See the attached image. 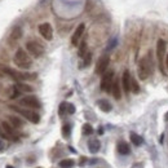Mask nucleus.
<instances>
[{
  "mask_svg": "<svg viewBox=\"0 0 168 168\" xmlns=\"http://www.w3.org/2000/svg\"><path fill=\"white\" fill-rule=\"evenodd\" d=\"M153 72V61L150 60L149 54L142 57L139 62V69H137V74L141 80H146Z\"/></svg>",
  "mask_w": 168,
  "mask_h": 168,
  "instance_id": "f257e3e1",
  "label": "nucleus"
},
{
  "mask_svg": "<svg viewBox=\"0 0 168 168\" xmlns=\"http://www.w3.org/2000/svg\"><path fill=\"white\" fill-rule=\"evenodd\" d=\"M13 61H14L17 67L23 69V70H27V69H30V67L32 66V60L30 58V56L26 53L25 49H22V48L17 49Z\"/></svg>",
  "mask_w": 168,
  "mask_h": 168,
  "instance_id": "f03ea898",
  "label": "nucleus"
},
{
  "mask_svg": "<svg viewBox=\"0 0 168 168\" xmlns=\"http://www.w3.org/2000/svg\"><path fill=\"white\" fill-rule=\"evenodd\" d=\"M12 110H14L17 111L18 114H21L23 116V118H26L29 120V122H31L32 124H38L39 122H40V115H39L38 113H35V111H32V110H27V109H21V107L18 106H13L11 105L9 106Z\"/></svg>",
  "mask_w": 168,
  "mask_h": 168,
  "instance_id": "7ed1b4c3",
  "label": "nucleus"
},
{
  "mask_svg": "<svg viewBox=\"0 0 168 168\" xmlns=\"http://www.w3.org/2000/svg\"><path fill=\"white\" fill-rule=\"evenodd\" d=\"M113 84H114V71L113 70L106 71L101 79V89L103 92L110 93L111 89H113Z\"/></svg>",
  "mask_w": 168,
  "mask_h": 168,
  "instance_id": "20e7f679",
  "label": "nucleus"
},
{
  "mask_svg": "<svg viewBox=\"0 0 168 168\" xmlns=\"http://www.w3.org/2000/svg\"><path fill=\"white\" fill-rule=\"evenodd\" d=\"M26 49L31 56H34L35 58H39L44 54V48H43L41 44H39L35 40H30L26 43Z\"/></svg>",
  "mask_w": 168,
  "mask_h": 168,
  "instance_id": "39448f33",
  "label": "nucleus"
},
{
  "mask_svg": "<svg viewBox=\"0 0 168 168\" xmlns=\"http://www.w3.org/2000/svg\"><path fill=\"white\" fill-rule=\"evenodd\" d=\"M109 63H110V57L107 54H103L102 57L98 60L94 72H96V74H98V75H103L106 72L107 67H109Z\"/></svg>",
  "mask_w": 168,
  "mask_h": 168,
  "instance_id": "423d86ee",
  "label": "nucleus"
},
{
  "mask_svg": "<svg viewBox=\"0 0 168 168\" xmlns=\"http://www.w3.org/2000/svg\"><path fill=\"white\" fill-rule=\"evenodd\" d=\"M21 105H23L25 107H29V109H40L41 103L38 100L35 96H26L21 100Z\"/></svg>",
  "mask_w": 168,
  "mask_h": 168,
  "instance_id": "0eeeda50",
  "label": "nucleus"
},
{
  "mask_svg": "<svg viewBox=\"0 0 168 168\" xmlns=\"http://www.w3.org/2000/svg\"><path fill=\"white\" fill-rule=\"evenodd\" d=\"M39 32L45 40H52L53 39V29L48 22H44L39 26Z\"/></svg>",
  "mask_w": 168,
  "mask_h": 168,
  "instance_id": "6e6552de",
  "label": "nucleus"
},
{
  "mask_svg": "<svg viewBox=\"0 0 168 168\" xmlns=\"http://www.w3.org/2000/svg\"><path fill=\"white\" fill-rule=\"evenodd\" d=\"M166 49H167V43L166 40L163 39H159L158 43H157V57H158V61H159V67L162 69V61L164 58V54H166Z\"/></svg>",
  "mask_w": 168,
  "mask_h": 168,
  "instance_id": "1a4fd4ad",
  "label": "nucleus"
},
{
  "mask_svg": "<svg viewBox=\"0 0 168 168\" xmlns=\"http://www.w3.org/2000/svg\"><path fill=\"white\" fill-rule=\"evenodd\" d=\"M131 72H129L128 70H126L123 72V76H122V87L124 89V92L126 93H129L131 92Z\"/></svg>",
  "mask_w": 168,
  "mask_h": 168,
  "instance_id": "9d476101",
  "label": "nucleus"
},
{
  "mask_svg": "<svg viewBox=\"0 0 168 168\" xmlns=\"http://www.w3.org/2000/svg\"><path fill=\"white\" fill-rule=\"evenodd\" d=\"M84 29H85V25H84V23H80V25L76 27L74 35H72V38H71L72 45H78V43H79L80 38H81V35H83V32H84Z\"/></svg>",
  "mask_w": 168,
  "mask_h": 168,
  "instance_id": "9b49d317",
  "label": "nucleus"
},
{
  "mask_svg": "<svg viewBox=\"0 0 168 168\" xmlns=\"http://www.w3.org/2000/svg\"><path fill=\"white\" fill-rule=\"evenodd\" d=\"M2 127L4 129V132L7 133L8 136H9V139H14V136H16V131H14V127L12 126V124L9 122H3L2 123Z\"/></svg>",
  "mask_w": 168,
  "mask_h": 168,
  "instance_id": "f8f14e48",
  "label": "nucleus"
},
{
  "mask_svg": "<svg viewBox=\"0 0 168 168\" xmlns=\"http://www.w3.org/2000/svg\"><path fill=\"white\" fill-rule=\"evenodd\" d=\"M111 93H113V96H114L115 100H120V98H122V90H120V84H119L118 80H114Z\"/></svg>",
  "mask_w": 168,
  "mask_h": 168,
  "instance_id": "ddd939ff",
  "label": "nucleus"
},
{
  "mask_svg": "<svg viewBox=\"0 0 168 168\" xmlns=\"http://www.w3.org/2000/svg\"><path fill=\"white\" fill-rule=\"evenodd\" d=\"M97 105L98 107L103 111V113H110L111 109H113V106H111V103L107 101V100H98L97 101Z\"/></svg>",
  "mask_w": 168,
  "mask_h": 168,
  "instance_id": "4468645a",
  "label": "nucleus"
},
{
  "mask_svg": "<svg viewBox=\"0 0 168 168\" xmlns=\"http://www.w3.org/2000/svg\"><path fill=\"white\" fill-rule=\"evenodd\" d=\"M100 148H101V144L98 140H90L88 142V149L90 153H97L100 150Z\"/></svg>",
  "mask_w": 168,
  "mask_h": 168,
  "instance_id": "2eb2a0df",
  "label": "nucleus"
},
{
  "mask_svg": "<svg viewBox=\"0 0 168 168\" xmlns=\"http://www.w3.org/2000/svg\"><path fill=\"white\" fill-rule=\"evenodd\" d=\"M8 119H9V123H11V124H12V126L14 127V128H21V127L23 126V122H22V120H21V119L18 118V116L9 115V116H8Z\"/></svg>",
  "mask_w": 168,
  "mask_h": 168,
  "instance_id": "dca6fc26",
  "label": "nucleus"
},
{
  "mask_svg": "<svg viewBox=\"0 0 168 168\" xmlns=\"http://www.w3.org/2000/svg\"><path fill=\"white\" fill-rule=\"evenodd\" d=\"M129 139H131L132 144L135 145V146H140V145H142V142H144L142 137L139 136V135H137V133H135V132H131V133H129Z\"/></svg>",
  "mask_w": 168,
  "mask_h": 168,
  "instance_id": "f3484780",
  "label": "nucleus"
},
{
  "mask_svg": "<svg viewBox=\"0 0 168 168\" xmlns=\"http://www.w3.org/2000/svg\"><path fill=\"white\" fill-rule=\"evenodd\" d=\"M118 151L122 155H127V154H129V151H131V149H129L128 144H126V142H119L118 144Z\"/></svg>",
  "mask_w": 168,
  "mask_h": 168,
  "instance_id": "a211bd4d",
  "label": "nucleus"
},
{
  "mask_svg": "<svg viewBox=\"0 0 168 168\" xmlns=\"http://www.w3.org/2000/svg\"><path fill=\"white\" fill-rule=\"evenodd\" d=\"M16 87H17V89L20 90V92H27V93H30V92H32V87L31 85H29V84H25V83H17L16 84Z\"/></svg>",
  "mask_w": 168,
  "mask_h": 168,
  "instance_id": "6ab92c4d",
  "label": "nucleus"
},
{
  "mask_svg": "<svg viewBox=\"0 0 168 168\" xmlns=\"http://www.w3.org/2000/svg\"><path fill=\"white\" fill-rule=\"evenodd\" d=\"M21 36H22V29L17 26V27H14V29L12 30V32H11V39H12V40H18Z\"/></svg>",
  "mask_w": 168,
  "mask_h": 168,
  "instance_id": "aec40b11",
  "label": "nucleus"
},
{
  "mask_svg": "<svg viewBox=\"0 0 168 168\" xmlns=\"http://www.w3.org/2000/svg\"><path fill=\"white\" fill-rule=\"evenodd\" d=\"M75 164V162L72 159H63V160L60 162V167L61 168H72Z\"/></svg>",
  "mask_w": 168,
  "mask_h": 168,
  "instance_id": "412c9836",
  "label": "nucleus"
},
{
  "mask_svg": "<svg viewBox=\"0 0 168 168\" xmlns=\"http://www.w3.org/2000/svg\"><path fill=\"white\" fill-rule=\"evenodd\" d=\"M131 90L135 94L140 93V85H139V83H137V80L135 79V78H131Z\"/></svg>",
  "mask_w": 168,
  "mask_h": 168,
  "instance_id": "4be33fe9",
  "label": "nucleus"
},
{
  "mask_svg": "<svg viewBox=\"0 0 168 168\" xmlns=\"http://www.w3.org/2000/svg\"><path fill=\"white\" fill-rule=\"evenodd\" d=\"M83 135H85V136H89V135H92L93 133V127L90 126L89 123H85V124H83Z\"/></svg>",
  "mask_w": 168,
  "mask_h": 168,
  "instance_id": "5701e85b",
  "label": "nucleus"
},
{
  "mask_svg": "<svg viewBox=\"0 0 168 168\" xmlns=\"http://www.w3.org/2000/svg\"><path fill=\"white\" fill-rule=\"evenodd\" d=\"M87 54V41L83 40L80 43V47H79V56L80 57H84Z\"/></svg>",
  "mask_w": 168,
  "mask_h": 168,
  "instance_id": "b1692460",
  "label": "nucleus"
},
{
  "mask_svg": "<svg viewBox=\"0 0 168 168\" xmlns=\"http://www.w3.org/2000/svg\"><path fill=\"white\" fill-rule=\"evenodd\" d=\"M70 131H71L70 124H65V126L62 127V136L65 137V139H67V137L70 136Z\"/></svg>",
  "mask_w": 168,
  "mask_h": 168,
  "instance_id": "393cba45",
  "label": "nucleus"
},
{
  "mask_svg": "<svg viewBox=\"0 0 168 168\" xmlns=\"http://www.w3.org/2000/svg\"><path fill=\"white\" fill-rule=\"evenodd\" d=\"M66 110H67V103H66V102H62L61 105H60V109H58V114L62 116V115L65 114V111H66Z\"/></svg>",
  "mask_w": 168,
  "mask_h": 168,
  "instance_id": "a878e982",
  "label": "nucleus"
},
{
  "mask_svg": "<svg viewBox=\"0 0 168 168\" xmlns=\"http://www.w3.org/2000/svg\"><path fill=\"white\" fill-rule=\"evenodd\" d=\"M18 94H20V90L17 89L16 85H13V88H12V93H11V98H17V97H18Z\"/></svg>",
  "mask_w": 168,
  "mask_h": 168,
  "instance_id": "bb28decb",
  "label": "nucleus"
},
{
  "mask_svg": "<svg viewBox=\"0 0 168 168\" xmlns=\"http://www.w3.org/2000/svg\"><path fill=\"white\" fill-rule=\"evenodd\" d=\"M90 61H92V54L87 53L84 56V66H88V65L90 63Z\"/></svg>",
  "mask_w": 168,
  "mask_h": 168,
  "instance_id": "cd10ccee",
  "label": "nucleus"
},
{
  "mask_svg": "<svg viewBox=\"0 0 168 168\" xmlns=\"http://www.w3.org/2000/svg\"><path fill=\"white\" fill-rule=\"evenodd\" d=\"M67 113L69 114H74L75 113V106L72 103H67Z\"/></svg>",
  "mask_w": 168,
  "mask_h": 168,
  "instance_id": "c85d7f7f",
  "label": "nucleus"
},
{
  "mask_svg": "<svg viewBox=\"0 0 168 168\" xmlns=\"http://www.w3.org/2000/svg\"><path fill=\"white\" fill-rule=\"evenodd\" d=\"M0 137H2V139H9V136H8L7 133L4 132V129H3V127H0Z\"/></svg>",
  "mask_w": 168,
  "mask_h": 168,
  "instance_id": "c756f323",
  "label": "nucleus"
},
{
  "mask_svg": "<svg viewBox=\"0 0 168 168\" xmlns=\"http://www.w3.org/2000/svg\"><path fill=\"white\" fill-rule=\"evenodd\" d=\"M7 148V145H5V142H4L3 140H0V153H2L3 151V150L4 149H5Z\"/></svg>",
  "mask_w": 168,
  "mask_h": 168,
  "instance_id": "7c9ffc66",
  "label": "nucleus"
},
{
  "mask_svg": "<svg viewBox=\"0 0 168 168\" xmlns=\"http://www.w3.org/2000/svg\"><path fill=\"white\" fill-rule=\"evenodd\" d=\"M102 133H103V129H102V127H100L98 128V135H102Z\"/></svg>",
  "mask_w": 168,
  "mask_h": 168,
  "instance_id": "2f4dec72",
  "label": "nucleus"
},
{
  "mask_svg": "<svg viewBox=\"0 0 168 168\" xmlns=\"http://www.w3.org/2000/svg\"><path fill=\"white\" fill-rule=\"evenodd\" d=\"M166 66H167V70H168V54L166 56Z\"/></svg>",
  "mask_w": 168,
  "mask_h": 168,
  "instance_id": "473e14b6",
  "label": "nucleus"
},
{
  "mask_svg": "<svg viewBox=\"0 0 168 168\" xmlns=\"http://www.w3.org/2000/svg\"><path fill=\"white\" fill-rule=\"evenodd\" d=\"M3 75H4V74H3V71H2V70H0V76H3Z\"/></svg>",
  "mask_w": 168,
  "mask_h": 168,
  "instance_id": "72a5a7b5",
  "label": "nucleus"
},
{
  "mask_svg": "<svg viewBox=\"0 0 168 168\" xmlns=\"http://www.w3.org/2000/svg\"><path fill=\"white\" fill-rule=\"evenodd\" d=\"M5 168H14V167H12V166H7Z\"/></svg>",
  "mask_w": 168,
  "mask_h": 168,
  "instance_id": "f704fd0d",
  "label": "nucleus"
},
{
  "mask_svg": "<svg viewBox=\"0 0 168 168\" xmlns=\"http://www.w3.org/2000/svg\"><path fill=\"white\" fill-rule=\"evenodd\" d=\"M166 120H168V113L166 114Z\"/></svg>",
  "mask_w": 168,
  "mask_h": 168,
  "instance_id": "c9c22d12",
  "label": "nucleus"
},
{
  "mask_svg": "<svg viewBox=\"0 0 168 168\" xmlns=\"http://www.w3.org/2000/svg\"><path fill=\"white\" fill-rule=\"evenodd\" d=\"M39 168H40V167H39Z\"/></svg>",
  "mask_w": 168,
  "mask_h": 168,
  "instance_id": "e433bc0d",
  "label": "nucleus"
}]
</instances>
